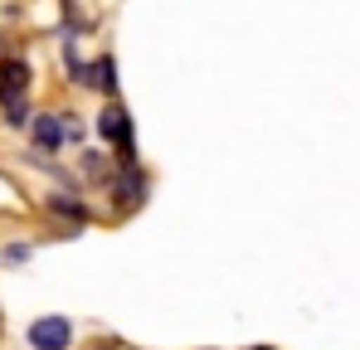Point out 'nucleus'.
<instances>
[{
  "mask_svg": "<svg viewBox=\"0 0 360 350\" xmlns=\"http://www.w3.org/2000/svg\"><path fill=\"white\" fill-rule=\"evenodd\" d=\"M73 346V321L68 316H39L30 326V350H68Z\"/></svg>",
  "mask_w": 360,
  "mask_h": 350,
  "instance_id": "obj_1",
  "label": "nucleus"
},
{
  "mask_svg": "<svg viewBox=\"0 0 360 350\" xmlns=\"http://www.w3.org/2000/svg\"><path fill=\"white\" fill-rule=\"evenodd\" d=\"M30 93V63L25 58H0V108L20 103Z\"/></svg>",
  "mask_w": 360,
  "mask_h": 350,
  "instance_id": "obj_2",
  "label": "nucleus"
},
{
  "mask_svg": "<svg viewBox=\"0 0 360 350\" xmlns=\"http://www.w3.org/2000/svg\"><path fill=\"white\" fill-rule=\"evenodd\" d=\"M63 141H68V127H63V117H54V112L34 117V146H39V151H59Z\"/></svg>",
  "mask_w": 360,
  "mask_h": 350,
  "instance_id": "obj_3",
  "label": "nucleus"
},
{
  "mask_svg": "<svg viewBox=\"0 0 360 350\" xmlns=\"http://www.w3.org/2000/svg\"><path fill=\"white\" fill-rule=\"evenodd\" d=\"M122 195H127V205H141L146 200V175L136 171V161L122 166V175H117V205H122Z\"/></svg>",
  "mask_w": 360,
  "mask_h": 350,
  "instance_id": "obj_4",
  "label": "nucleus"
},
{
  "mask_svg": "<svg viewBox=\"0 0 360 350\" xmlns=\"http://www.w3.org/2000/svg\"><path fill=\"white\" fill-rule=\"evenodd\" d=\"M5 122H10V127H25V122H30V103H25V98H20V103H5Z\"/></svg>",
  "mask_w": 360,
  "mask_h": 350,
  "instance_id": "obj_5",
  "label": "nucleus"
},
{
  "mask_svg": "<svg viewBox=\"0 0 360 350\" xmlns=\"http://www.w3.org/2000/svg\"><path fill=\"white\" fill-rule=\"evenodd\" d=\"M253 350H268V346H253Z\"/></svg>",
  "mask_w": 360,
  "mask_h": 350,
  "instance_id": "obj_6",
  "label": "nucleus"
}]
</instances>
